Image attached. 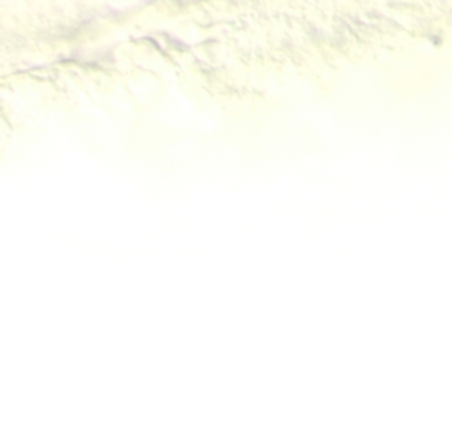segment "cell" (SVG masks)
Segmentation results:
<instances>
[]
</instances>
